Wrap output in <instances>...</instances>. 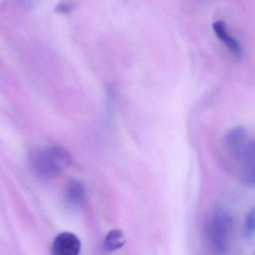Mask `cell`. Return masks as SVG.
I'll list each match as a JSON object with an SVG mask.
<instances>
[{
    "label": "cell",
    "instance_id": "cell-11",
    "mask_svg": "<svg viewBox=\"0 0 255 255\" xmlns=\"http://www.w3.org/2000/svg\"><path fill=\"white\" fill-rule=\"evenodd\" d=\"M71 6L69 5V4L63 2V3H62L60 5L61 11H68V8H71Z\"/></svg>",
    "mask_w": 255,
    "mask_h": 255
},
{
    "label": "cell",
    "instance_id": "cell-5",
    "mask_svg": "<svg viewBox=\"0 0 255 255\" xmlns=\"http://www.w3.org/2000/svg\"><path fill=\"white\" fill-rule=\"evenodd\" d=\"M246 129L244 127L237 126L228 131L225 136V145L226 148L234 153L246 141Z\"/></svg>",
    "mask_w": 255,
    "mask_h": 255
},
{
    "label": "cell",
    "instance_id": "cell-10",
    "mask_svg": "<svg viewBox=\"0 0 255 255\" xmlns=\"http://www.w3.org/2000/svg\"><path fill=\"white\" fill-rule=\"evenodd\" d=\"M245 230L248 235H253L255 233V207L248 213L245 220Z\"/></svg>",
    "mask_w": 255,
    "mask_h": 255
},
{
    "label": "cell",
    "instance_id": "cell-6",
    "mask_svg": "<svg viewBox=\"0 0 255 255\" xmlns=\"http://www.w3.org/2000/svg\"><path fill=\"white\" fill-rule=\"evenodd\" d=\"M86 196V189L83 183L74 180L70 183L65 194V202L70 207L80 205Z\"/></svg>",
    "mask_w": 255,
    "mask_h": 255
},
{
    "label": "cell",
    "instance_id": "cell-4",
    "mask_svg": "<svg viewBox=\"0 0 255 255\" xmlns=\"http://www.w3.org/2000/svg\"><path fill=\"white\" fill-rule=\"evenodd\" d=\"M213 29L217 38L228 47L237 59H240L242 56L241 47L238 41L230 35L225 23L220 20L214 22Z\"/></svg>",
    "mask_w": 255,
    "mask_h": 255
},
{
    "label": "cell",
    "instance_id": "cell-3",
    "mask_svg": "<svg viewBox=\"0 0 255 255\" xmlns=\"http://www.w3.org/2000/svg\"><path fill=\"white\" fill-rule=\"evenodd\" d=\"M81 251V242L75 234L64 232L53 240L52 252L56 255H77Z\"/></svg>",
    "mask_w": 255,
    "mask_h": 255
},
{
    "label": "cell",
    "instance_id": "cell-8",
    "mask_svg": "<svg viewBox=\"0 0 255 255\" xmlns=\"http://www.w3.org/2000/svg\"><path fill=\"white\" fill-rule=\"evenodd\" d=\"M233 155L236 159L246 164L255 161V138L249 141L246 140Z\"/></svg>",
    "mask_w": 255,
    "mask_h": 255
},
{
    "label": "cell",
    "instance_id": "cell-7",
    "mask_svg": "<svg viewBox=\"0 0 255 255\" xmlns=\"http://www.w3.org/2000/svg\"><path fill=\"white\" fill-rule=\"evenodd\" d=\"M125 243H126V239L123 231L116 229L110 231L106 236L104 245L107 252H112L122 249L125 246Z\"/></svg>",
    "mask_w": 255,
    "mask_h": 255
},
{
    "label": "cell",
    "instance_id": "cell-9",
    "mask_svg": "<svg viewBox=\"0 0 255 255\" xmlns=\"http://www.w3.org/2000/svg\"><path fill=\"white\" fill-rule=\"evenodd\" d=\"M242 180L248 186L255 187V161L246 164L242 174Z\"/></svg>",
    "mask_w": 255,
    "mask_h": 255
},
{
    "label": "cell",
    "instance_id": "cell-2",
    "mask_svg": "<svg viewBox=\"0 0 255 255\" xmlns=\"http://www.w3.org/2000/svg\"><path fill=\"white\" fill-rule=\"evenodd\" d=\"M233 225L232 218L225 210H214L209 217L206 231L210 245L216 253H226Z\"/></svg>",
    "mask_w": 255,
    "mask_h": 255
},
{
    "label": "cell",
    "instance_id": "cell-1",
    "mask_svg": "<svg viewBox=\"0 0 255 255\" xmlns=\"http://www.w3.org/2000/svg\"><path fill=\"white\" fill-rule=\"evenodd\" d=\"M71 155L63 147H44L37 150L31 158L32 168L41 177L50 178L59 175L71 164Z\"/></svg>",
    "mask_w": 255,
    "mask_h": 255
}]
</instances>
